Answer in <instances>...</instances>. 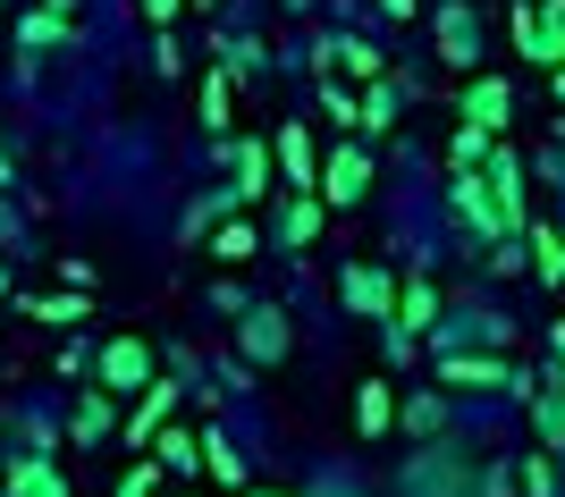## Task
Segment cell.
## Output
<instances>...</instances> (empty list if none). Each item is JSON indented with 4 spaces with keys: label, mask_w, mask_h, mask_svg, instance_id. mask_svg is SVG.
<instances>
[{
    "label": "cell",
    "mask_w": 565,
    "mask_h": 497,
    "mask_svg": "<svg viewBox=\"0 0 565 497\" xmlns=\"http://www.w3.org/2000/svg\"><path fill=\"white\" fill-rule=\"evenodd\" d=\"M523 489H532V497H557V455H532V464H523Z\"/></svg>",
    "instance_id": "obj_26"
},
{
    "label": "cell",
    "mask_w": 565,
    "mask_h": 497,
    "mask_svg": "<svg viewBox=\"0 0 565 497\" xmlns=\"http://www.w3.org/2000/svg\"><path fill=\"white\" fill-rule=\"evenodd\" d=\"M228 161H236V203H254L262 177H270V169H262V143H254V136H236V143H228Z\"/></svg>",
    "instance_id": "obj_12"
},
{
    "label": "cell",
    "mask_w": 565,
    "mask_h": 497,
    "mask_svg": "<svg viewBox=\"0 0 565 497\" xmlns=\"http://www.w3.org/2000/svg\"><path fill=\"white\" fill-rule=\"evenodd\" d=\"M245 497H270V489H245Z\"/></svg>",
    "instance_id": "obj_37"
},
{
    "label": "cell",
    "mask_w": 565,
    "mask_h": 497,
    "mask_svg": "<svg viewBox=\"0 0 565 497\" xmlns=\"http://www.w3.org/2000/svg\"><path fill=\"white\" fill-rule=\"evenodd\" d=\"M152 464H169V473H194V464H203V439H194V430H161V439H152Z\"/></svg>",
    "instance_id": "obj_11"
},
{
    "label": "cell",
    "mask_w": 565,
    "mask_h": 497,
    "mask_svg": "<svg viewBox=\"0 0 565 497\" xmlns=\"http://www.w3.org/2000/svg\"><path fill=\"white\" fill-rule=\"evenodd\" d=\"M43 473H51V464H34V455H18V464L0 473V497H34V489H43Z\"/></svg>",
    "instance_id": "obj_25"
},
{
    "label": "cell",
    "mask_w": 565,
    "mask_h": 497,
    "mask_svg": "<svg viewBox=\"0 0 565 497\" xmlns=\"http://www.w3.org/2000/svg\"><path fill=\"white\" fill-rule=\"evenodd\" d=\"M388 422H397V404H388V379H363V388H354V430L372 439V430H388Z\"/></svg>",
    "instance_id": "obj_9"
},
{
    "label": "cell",
    "mask_w": 565,
    "mask_h": 497,
    "mask_svg": "<svg viewBox=\"0 0 565 497\" xmlns=\"http://www.w3.org/2000/svg\"><path fill=\"white\" fill-rule=\"evenodd\" d=\"M136 9H143L152 25H169V18H178V0H136Z\"/></svg>",
    "instance_id": "obj_31"
},
{
    "label": "cell",
    "mask_w": 565,
    "mask_h": 497,
    "mask_svg": "<svg viewBox=\"0 0 565 497\" xmlns=\"http://www.w3.org/2000/svg\"><path fill=\"white\" fill-rule=\"evenodd\" d=\"M194 9H220V0H194Z\"/></svg>",
    "instance_id": "obj_36"
},
{
    "label": "cell",
    "mask_w": 565,
    "mask_h": 497,
    "mask_svg": "<svg viewBox=\"0 0 565 497\" xmlns=\"http://www.w3.org/2000/svg\"><path fill=\"white\" fill-rule=\"evenodd\" d=\"M439 422H448V404H439V397H414V404H405V430H439Z\"/></svg>",
    "instance_id": "obj_29"
},
{
    "label": "cell",
    "mask_w": 565,
    "mask_h": 497,
    "mask_svg": "<svg viewBox=\"0 0 565 497\" xmlns=\"http://www.w3.org/2000/svg\"><path fill=\"white\" fill-rule=\"evenodd\" d=\"M161 473H169V464H127V480H118V497H161Z\"/></svg>",
    "instance_id": "obj_27"
},
{
    "label": "cell",
    "mask_w": 565,
    "mask_h": 497,
    "mask_svg": "<svg viewBox=\"0 0 565 497\" xmlns=\"http://www.w3.org/2000/svg\"><path fill=\"white\" fill-rule=\"evenodd\" d=\"M245 355H254V363L287 355V312H270V304H262V312H245Z\"/></svg>",
    "instance_id": "obj_7"
},
{
    "label": "cell",
    "mask_w": 565,
    "mask_h": 497,
    "mask_svg": "<svg viewBox=\"0 0 565 497\" xmlns=\"http://www.w3.org/2000/svg\"><path fill=\"white\" fill-rule=\"evenodd\" d=\"M532 261L548 287H565V228H532Z\"/></svg>",
    "instance_id": "obj_18"
},
{
    "label": "cell",
    "mask_w": 565,
    "mask_h": 497,
    "mask_svg": "<svg viewBox=\"0 0 565 497\" xmlns=\"http://www.w3.org/2000/svg\"><path fill=\"white\" fill-rule=\"evenodd\" d=\"M321 60H347L354 85H388V76H380V51H372V43H354V34H347V43H321Z\"/></svg>",
    "instance_id": "obj_10"
},
{
    "label": "cell",
    "mask_w": 565,
    "mask_h": 497,
    "mask_svg": "<svg viewBox=\"0 0 565 497\" xmlns=\"http://www.w3.org/2000/svg\"><path fill=\"white\" fill-rule=\"evenodd\" d=\"M102 388H110V397L152 388V346H143V337H110V346H102Z\"/></svg>",
    "instance_id": "obj_1"
},
{
    "label": "cell",
    "mask_w": 565,
    "mask_h": 497,
    "mask_svg": "<svg viewBox=\"0 0 565 497\" xmlns=\"http://www.w3.org/2000/svg\"><path fill=\"white\" fill-rule=\"evenodd\" d=\"M279 161H287V177H296V194H321V161H312L305 127H279Z\"/></svg>",
    "instance_id": "obj_6"
},
{
    "label": "cell",
    "mask_w": 565,
    "mask_h": 497,
    "mask_svg": "<svg viewBox=\"0 0 565 497\" xmlns=\"http://www.w3.org/2000/svg\"><path fill=\"white\" fill-rule=\"evenodd\" d=\"M515 51L532 60V68H548V25H541V9H532V0L515 9Z\"/></svg>",
    "instance_id": "obj_17"
},
{
    "label": "cell",
    "mask_w": 565,
    "mask_h": 497,
    "mask_svg": "<svg viewBox=\"0 0 565 497\" xmlns=\"http://www.w3.org/2000/svg\"><path fill=\"white\" fill-rule=\"evenodd\" d=\"M34 497H68V480H60V473H43V489H34Z\"/></svg>",
    "instance_id": "obj_32"
},
{
    "label": "cell",
    "mask_w": 565,
    "mask_h": 497,
    "mask_svg": "<svg viewBox=\"0 0 565 497\" xmlns=\"http://www.w3.org/2000/svg\"><path fill=\"white\" fill-rule=\"evenodd\" d=\"M448 388H515V397H541L532 379H515L507 363H490V355H456L448 363Z\"/></svg>",
    "instance_id": "obj_5"
},
{
    "label": "cell",
    "mask_w": 565,
    "mask_h": 497,
    "mask_svg": "<svg viewBox=\"0 0 565 497\" xmlns=\"http://www.w3.org/2000/svg\"><path fill=\"white\" fill-rule=\"evenodd\" d=\"M490 186H498V203H507V212L523 219V161H515V152H507V143H498V152H490Z\"/></svg>",
    "instance_id": "obj_14"
},
{
    "label": "cell",
    "mask_w": 565,
    "mask_h": 497,
    "mask_svg": "<svg viewBox=\"0 0 565 497\" xmlns=\"http://www.w3.org/2000/svg\"><path fill=\"white\" fill-rule=\"evenodd\" d=\"M0 295H9V270H0Z\"/></svg>",
    "instance_id": "obj_35"
},
{
    "label": "cell",
    "mask_w": 565,
    "mask_h": 497,
    "mask_svg": "<svg viewBox=\"0 0 565 497\" xmlns=\"http://www.w3.org/2000/svg\"><path fill=\"white\" fill-rule=\"evenodd\" d=\"M321 110H330L338 127H354V136H363V94H347L338 76H330V85H321Z\"/></svg>",
    "instance_id": "obj_23"
},
{
    "label": "cell",
    "mask_w": 565,
    "mask_h": 497,
    "mask_svg": "<svg viewBox=\"0 0 565 497\" xmlns=\"http://www.w3.org/2000/svg\"><path fill=\"white\" fill-rule=\"evenodd\" d=\"M312 228H321V194H287L279 237H287V245H312Z\"/></svg>",
    "instance_id": "obj_13"
},
{
    "label": "cell",
    "mask_w": 565,
    "mask_h": 497,
    "mask_svg": "<svg viewBox=\"0 0 565 497\" xmlns=\"http://www.w3.org/2000/svg\"><path fill=\"white\" fill-rule=\"evenodd\" d=\"M430 312H439V295H430V287H405V304H397V329H405V337H423V329H430Z\"/></svg>",
    "instance_id": "obj_22"
},
{
    "label": "cell",
    "mask_w": 565,
    "mask_h": 497,
    "mask_svg": "<svg viewBox=\"0 0 565 497\" xmlns=\"http://www.w3.org/2000/svg\"><path fill=\"white\" fill-rule=\"evenodd\" d=\"M194 110H203V127H212V136H228V76H203V94H194Z\"/></svg>",
    "instance_id": "obj_19"
},
{
    "label": "cell",
    "mask_w": 565,
    "mask_h": 497,
    "mask_svg": "<svg viewBox=\"0 0 565 497\" xmlns=\"http://www.w3.org/2000/svg\"><path fill=\"white\" fill-rule=\"evenodd\" d=\"M548 346H557V363H565V321H557V329H548Z\"/></svg>",
    "instance_id": "obj_34"
},
{
    "label": "cell",
    "mask_w": 565,
    "mask_h": 497,
    "mask_svg": "<svg viewBox=\"0 0 565 497\" xmlns=\"http://www.w3.org/2000/svg\"><path fill=\"white\" fill-rule=\"evenodd\" d=\"M507 110H515V94H507V76H472V85H465V127H472V136H490V143H498Z\"/></svg>",
    "instance_id": "obj_3"
},
{
    "label": "cell",
    "mask_w": 565,
    "mask_h": 497,
    "mask_svg": "<svg viewBox=\"0 0 565 497\" xmlns=\"http://www.w3.org/2000/svg\"><path fill=\"white\" fill-rule=\"evenodd\" d=\"M203 464H212V480H220V489H245V464H236V447H228V439H203Z\"/></svg>",
    "instance_id": "obj_24"
},
{
    "label": "cell",
    "mask_w": 565,
    "mask_h": 497,
    "mask_svg": "<svg viewBox=\"0 0 565 497\" xmlns=\"http://www.w3.org/2000/svg\"><path fill=\"white\" fill-rule=\"evenodd\" d=\"M68 430H76V447H94V439H110V397H76Z\"/></svg>",
    "instance_id": "obj_16"
},
{
    "label": "cell",
    "mask_w": 565,
    "mask_h": 497,
    "mask_svg": "<svg viewBox=\"0 0 565 497\" xmlns=\"http://www.w3.org/2000/svg\"><path fill=\"white\" fill-rule=\"evenodd\" d=\"M380 18H414V0H380Z\"/></svg>",
    "instance_id": "obj_33"
},
{
    "label": "cell",
    "mask_w": 565,
    "mask_h": 497,
    "mask_svg": "<svg viewBox=\"0 0 565 497\" xmlns=\"http://www.w3.org/2000/svg\"><path fill=\"white\" fill-rule=\"evenodd\" d=\"M18 43H25V51H51V43H68V18H60V9L25 18V25H18Z\"/></svg>",
    "instance_id": "obj_21"
},
{
    "label": "cell",
    "mask_w": 565,
    "mask_h": 497,
    "mask_svg": "<svg viewBox=\"0 0 565 497\" xmlns=\"http://www.w3.org/2000/svg\"><path fill=\"white\" fill-rule=\"evenodd\" d=\"M169 397H178L169 379H152V388L136 397V413H127V439H136V447H143V439H161V422H169Z\"/></svg>",
    "instance_id": "obj_8"
},
{
    "label": "cell",
    "mask_w": 565,
    "mask_h": 497,
    "mask_svg": "<svg viewBox=\"0 0 565 497\" xmlns=\"http://www.w3.org/2000/svg\"><path fill=\"white\" fill-rule=\"evenodd\" d=\"M557 136H565V119H557Z\"/></svg>",
    "instance_id": "obj_39"
},
{
    "label": "cell",
    "mask_w": 565,
    "mask_h": 497,
    "mask_svg": "<svg viewBox=\"0 0 565 497\" xmlns=\"http://www.w3.org/2000/svg\"><path fill=\"white\" fill-rule=\"evenodd\" d=\"M34 312H43V321H76V312H85V295H43Z\"/></svg>",
    "instance_id": "obj_30"
},
{
    "label": "cell",
    "mask_w": 565,
    "mask_h": 497,
    "mask_svg": "<svg viewBox=\"0 0 565 497\" xmlns=\"http://www.w3.org/2000/svg\"><path fill=\"white\" fill-rule=\"evenodd\" d=\"M439 51H448V68H481V25H472L465 0L439 9Z\"/></svg>",
    "instance_id": "obj_4"
},
{
    "label": "cell",
    "mask_w": 565,
    "mask_h": 497,
    "mask_svg": "<svg viewBox=\"0 0 565 497\" xmlns=\"http://www.w3.org/2000/svg\"><path fill=\"white\" fill-rule=\"evenodd\" d=\"M347 304L372 312V321H388V279H380V270H347Z\"/></svg>",
    "instance_id": "obj_15"
},
{
    "label": "cell",
    "mask_w": 565,
    "mask_h": 497,
    "mask_svg": "<svg viewBox=\"0 0 565 497\" xmlns=\"http://www.w3.org/2000/svg\"><path fill=\"white\" fill-rule=\"evenodd\" d=\"M397 127V85H372L363 94V136H388Z\"/></svg>",
    "instance_id": "obj_20"
},
{
    "label": "cell",
    "mask_w": 565,
    "mask_h": 497,
    "mask_svg": "<svg viewBox=\"0 0 565 497\" xmlns=\"http://www.w3.org/2000/svg\"><path fill=\"white\" fill-rule=\"evenodd\" d=\"M557 94H565V68H557Z\"/></svg>",
    "instance_id": "obj_38"
},
{
    "label": "cell",
    "mask_w": 565,
    "mask_h": 497,
    "mask_svg": "<svg viewBox=\"0 0 565 497\" xmlns=\"http://www.w3.org/2000/svg\"><path fill=\"white\" fill-rule=\"evenodd\" d=\"M212 253H220V261H245V253H254V228H245V219H228V228H220V245H212Z\"/></svg>",
    "instance_id": "obj_28"
},
{
    "label": "cell",
    "mask_w": 565,
    "mask_h": 497,
    "mask_svg": "<svg viewBox=\"0 0 565 497\" xmlns=\"http://www.w3.org/2000/svg\"><path fill=\"white\" fill-rule=\"evenodd\" d=\"M363 194H372V161H363L354 143H338L330 161H321V203H338V212H354Z\"/></svg>",
    "instance_id": "obj_2"
}]
</instances>
